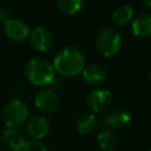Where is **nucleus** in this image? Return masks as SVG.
I'll list each match as a JSON object with an SVG mask.
<instances>
[{
    "mask_svg": "<svg viewBox=\"0 0 151 151\" xmlns=\"http://www.w3.org/2000/svg\"><path fill=\"white\" fill-rule=\"evenodd\" d=\"M52 65L59 74L64 77H76L81 73L85 66L84 53L74 46H66L58 51Z\"/></svg>",
    "mask_w": 151,
    "mask_h": 151,
    "instance_id": "nucleus-1",
    "label": "nucleus"
},
{
    "mask_svg": "<svg viewBox=\"0 0 151 151\" xmlns=\"http://www.w3.org/2000/svg\"><path fill=\"white\" fill-rule=\"evenodd\" d=\"M25 76L27 80L35 86H47L55 77L53 65L44 58H32L25 65Z\"/></svg>",
    "mask_w": 151,
    "mask_h": 151,
    "instance_id": "nucleus-2",
    "label": "nucleus"
},
{
    "mask_svg": "<svg viewBox=\"0 0 151 151\" xmlns=\"http://www.w3.org/2000/svg\"><path fill=\"white\" fill-rule=\"evenodd\" d=\"M122 35L120 33L110 27L103 28L96 38V48L98 53L105 58L113 57L120 48Z\"/></svg>",
    "mask_w": 151,
    "mask_h": 151,
    "instance_id": "nucleus-3",
    "label": "nucleus"
},
{
    "mask_svg": "<svg viewBox=\"0 0 151 151\" xmlns=\"http://www.w3.org/2000/svg\"><path fill=\"white\" fill-rule=\"evenodd\" d=\"M28 113V107L22 100L13 99L5 105L1 117L7 127H20L26 123Z\"/></svg>",
    "mask_w": 151,
    "mask_h": 151,
    "instance_id": "nucleus-4",
    "label": "nucleus"
},
{
    "mask_svg": "<svg viewBox=\"0 0 151 151\" xmlns=\"http://www.w3.org/2000/svg\"><path fill=\"white\" fill-rule=\"evenodd\" d=\"M112 103V94L106 88H96L86 97V106L90 112L99 113L106 111Z\"/></svg>",
    "mask_w": 151,
    "mask_h": 151,
    "instance_id": "nucleus-5",
    "label": "nucleus"
},
{
    "mask_svg": "<svg viewBox=\"0 0 151 151\" xmlns=\"http://www.w3.org/2000/svg\"><path fill=\"white\" fill-rule=\"evenodd\" d=\"M131 122V114L124 107H113L103 118V124L110 130H122Z\"/></svg>",
    "mask_w": 151,
    "mask_h": 151,
    "instance_id": "nucleus-6",
    "label": "nucleus"
},
{
    "mask_svg": "<svg viewBox=\"0 0 151 151\" xmlns=\"http://www.w3.org/2000/svg\"><path fill=\"white\" fill-rule=\"evenodd\" d=\"M81 80L88 86H99L105 83L107 78V70L99 63H92L84 66L81 73Z\"/></svg>",
    "mask_w": 151,
    "mask_h": 151,
    "instance_id": "nucleus-7",
    "label": "nucleus"
},
{
    "mask_svg": "<svg viewBox=\"0 0 151 151\" xmlns=\"http://www.w3.org/2000/svg\"><path fill=\"white\" fill-rule=\"evenodd\" d=\"M51 130L50 120L44 114H34L32 116L26 124V132L33 139H42L48 134Z\"/></svg>",
    "mask_w": 151,
    "mask_h": 151,
    "instance_id": "nucleus-8",
    "label": "nucleus"
},
{
    "mask_svg": "<svg viewBox=\"0 0 151 151\" xmlns=\"http://www.w3.org/2000/svg\"><path fill=\"white\" fill-rule=\"evenodd\" d=\"M4 32L5 35L14 42H21L26 40L31 33L29 27L26 22L14 18H12L6 24H4Z\"/></svg>",
    "mask_w": 151,
    "mask_h": 151,
    "instance_id": "nucleus-9",
    "label": "nucleus"
},
{
    "mask_svg": "<svg viewBox=\"0 0 151 151\" xmlns=\"http://www.w3.org/2000/svg\"><path fill=\"white\" fill-rule=\"evenodd\" d=\"M29 41L37 52H46L53 42V34L48 27L38 26L29 33Z\"/></svg>",
    "mask_w": 151,
    "mask_h": 151,
    "instance_id": "nucleus-10",
    "label": "nucleus"
},
{
    "mask_svg": "<svg viewBox=\"0 0 151 151\" xmlns=\"http://www.w3.org/2000/svg\"><path fill=\"white\" fill-rule=\"evenodd\" d=\"M59 96L51 88H41L34 96V105L41 112H53L59 106Z\"/></svg>",
    "mask_w": 151,
    "mask_h": 151,
    "instance_id": "nucleus-11",
    "label": "nucleus"
},
{
    "mask_svg": "<svg viewBox=\"0 0 151 151\" xmlns=\"http://www.w3.org/2000/svg\"><path fill=\"white\" fill-rule=\"evenodd\" d=\"M26 142V137L19 127H6L2 131L1 143L8 151H22Z\"/></svg>",
    "mask_w": 151,
    "mask_h": 151,
    "instance_id": "nucleus-12",
    "label": "nucleus"
},
{
    "mask_svg": "<svg viewBox=\"0 0 151 151\" xmlns=\"http://www.w3.org/2000/svg\"><path fill=\"white\" fill-rule=\"evenodd\" d=\"M132 32L136 37L151 38V14H140L132 21Z\"/></svg>",
    "mask_w": 151,
    "mask_h": 151,
    "instance_id": "nucleus-13",
    "label": "nucleus"
},
{
    "mask_svg": "<svg viewBox=\"0 0 151 151\" xmlns=\"http://www.w3.org/2000/svg\"><path fill=\"white\" fill-rule=\"evenodd\" d=\"M97 125V118L93 112H85L80 114L76 122V129L77 132L81 136L90 134Z\"/></svg>",
    "mask_w": 151,
    "mask_h": 151,
    "instance_id": "nucleus-14",
    "label": "nucleus"
},
{
    "mask_svg": "<svg viewBox=\"0 0 151 151\" xmlns=\"http://www.w3.org/2000/svg\"><path fill=\"white\" fill-rule=\"evenodd\" d=\"M97 144L103 151H114L118 146V138L110 129H104L97 134Z\"/></svg>",
    "mask_w": 151,
    "mask_h": 151,
    "instance_id": "nucleus-15",
    "label": "nucleus"
},
{
    "mask_svg": "<svg viewBox=\"0 0 151 151\" xmlns=\"http://www.w3.org/2000/svg\"><path fill=\"white\" fill-rule=\"evenodd\" d=\"M133 18V11L127 5H119L117 6L111 15L112 22L116 26H125L127 22H130Z\"/></svg>",
    "mask_w": 151,
    "mask_h": 151,
    "instance_id": "nucleus-16",
    "label": "nucleus"
},
{
    "mask_svg": "<svg viewBox=\"0 0 151 151\" xmlns=\"http://www.w3.org/2000/svg\"><path fill=\"white\" fill-rule=\"evenodd\" d=\"M83 4L84 0H57L58 9L66 15H73L78 13L81 9Z\"/></svg>",
    "mask_w": 151,
    "mask_h": 151,
    "instance_id": "nucleus-17",
    "label": "nucleus"
},
{
    "mask_svg": "<svg viewBox=\"0 0 151 151\" xmlns=\"http://www.w3.org/2000/svg\"><path fill=\"white\" fill-rule=\"evenodd\" d=\"M22 151H50V150L39 139H31L26 142Z\"/></svg>",
    "mask_w": 151,
    "mask_h": 151,
    "instance_id": "nucleus-18",
    "label": "nucleus"
},
{
    "mask_svg": "<svg viewBox=\"0 0 151 151\" xmlns=\"http://www.w3.org/2000/svg\"><path fill=\"white\" fill-rule=\"evenodd\" d=\"M11 19H12V12L8 8H1L0 9V22L6 24Z\"/></svg>",
    "mask_w": 151,
    "mask_h": 151,
    "instance_id": "nucleus-19",
    "label": "nucleus"
},
{
    "mask_svg": "<svg viewBox=\"0 0 151 151\" xmlns=\"http://www.w3.org/2000/svg\"><path fill=\"white\" fill-rule=\"evenodd\" d=\"M142 2H143L145 6H147V7L151 8V0H142Z\"/></svg>",
    "mask_w": 151,
    "mask_h": 151,
    "instance_id": "nucleus-20",
    "label": "nucleus"
},
{
    "mask_svg": "<svg viewBox=\"0 0 151 151\" xmlns=\"http://www.w3.org/2000/svg\"><path fill=\"white\" fill-rule=\"evenodd\" d=\"M0 146H1V136H0Z\"/></svg>",
    "mask_w": 151,
    "mask_h": 151,
    "instance_id": "nucleus-21",
    "label": "nucleus"
},
{
    "mask_svg": "<svg viewBox=\"0 0 151 151\" xmlns=\"http://www.w3.org/2000/svg\"><path fill=\"white\" fill-rule=\"evenodd\" d=\"M147 151H151V146H150V147H149V150H147Z\"/></svg>",
    "mask_w": 151,
    "mask_h": 151,
    "instance_id": "nucleus-22",
    "label": "nucleus"
},
{
    "mask_svg": "<svg viewBox=\"0 0 151 151\" xmlns=\"http://www.w3.org/2000/svg\"><path fill=\"white\" fill-rule=\"evenodd\" d=\"M150 79H151V70H150Z\"/></svg>",
    "mask_w": 151,
    "mask_h": 151,
    "instance_id": "nucleus-23",
    "label": "nucleus"
},
{
    "mask_svg": "<svg viewBox=\"0 0 151 151\" xmlns=\"http://www.w3.org/2000/svg\"><path fill=\"white\" fill-rule=\"evenodd\" d=\"M38 1H44V0H38Z\"/></svg>",
    "mask_w": 151,
    "mask_h": 151,
    "instance_id": "nucleus-24",
    "label": "nucleus"
}]
</instances>
